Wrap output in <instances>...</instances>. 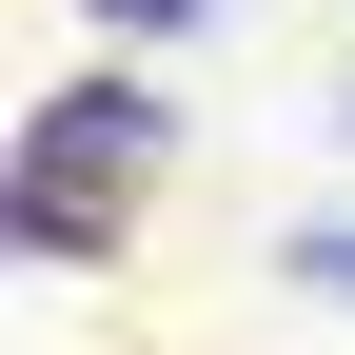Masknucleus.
Wrapping results in <instances>:
<instances>
[{
	"mask_svg": "<svg viewBox=\"0 0 355 355\" xmlns=\"http://www.w3.org/2000/svg\"><path fill=\"white\" fill-rule=\"evenodd\" d=\"M296 277H316V296H355V217H316V237H296Z\"/></svg>",
	"mask_w": 355,
	"mask_h": 355,
	"instance_id": "nucleus-2",
	"label": "nucleus"
},
{
	"mask_svg": "<svg viewBox=\"0 0 355 355\" xmlns=\"http://www.w3.org/2000/svg\"><path fill=\"white\" fill-rule=\"evenodd\" d=\"M139 178H178V119L139 79H60V99L20 119V257H99V217L139 198Z\"/></svg>",
	"mask_w": 355,
	"mask_h": 355,
	"instance_id": "nucleus-1",
	"label": "nucleus"
},
{
	"mask_svg": "<svg viewBox=\"0 0 355 355\" xmlns=\"http://www.w3.org/2000/svg\"><path fill=\"white\" fill-rule=\"evenodd\" d=\"M99 20H119V40H178V20H217V0H99Z\"/></svg>",
	"mask_w": 355,
	"mask_h": 355,
	"instance_id": "nucleus-3",
	"label": "nucleus"
}]
</instances>
